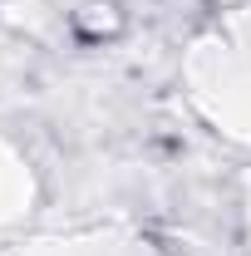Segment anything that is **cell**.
Returning <instances> with one entry per match:
<instances>
[{
	"mask_svg": "<svg viewBox=\"0 0 251 256\" xmlns=\"http://www.w3.org/2000/svg\"><path fill=\"white\" fill-rule=\"evenodd\" d=\"M69 25H74V34H79L84 44H104V40H114V34L124 30V10H118L114 0H84V5L69 15Z\"/></svg>",
	"mask_w": 251,
	"mask_h": 256,
	"instance_id": "cell-1",
	"label": "cell"
}]
</instances>
